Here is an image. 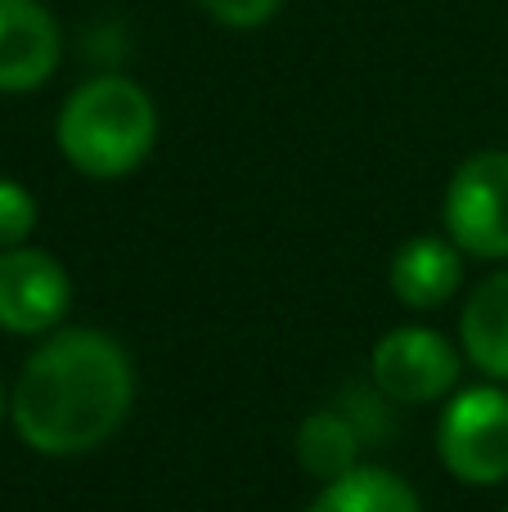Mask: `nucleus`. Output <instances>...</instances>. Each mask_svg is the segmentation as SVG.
Listing matches in <instances>:
<instances>
[{
    "label": "nucleus",
    "mask_w": 508,
    "mask_h": 512,
    "mask_svg": "<svg viewBox=\"0 0 508 512\" xmlns=\"http://www.w3.org/2000/svg\"><path fill=\"white\" fill-rule=\"evenodd\" d=\"M459 342L473 369L491 382H508V270L482 279L464 301Z\"/></svg>",
    "instance_id": "9"
},
{
    "label": "nucleus",
    "mask_w": 508,
    "mask_h": 512,
    "mask_svg": "<svg viewBox=\"0 0 508 512\" xmlns=\"http://www.w3.org/2000/svg\"><path fill=\"white\" fill-rule=\"evenodd\" d=\"M72 306V279L59 256L41 248L0 252V328L14 337H45Z\"/></svg>",
    "instance_id": "6"
},
{
    "label": "nucleus",
    "mask_w": 508,
    "mask_h": 512,
    "mask_svg": "<svg viewBox=\"0 0 508 512\" xmlns=\"http://www.w3.org/2000/svg\"><path fill=\"white\" fill-rule=\"evenodd\" d=\"M437 454L446 472L464 486H500L508 481V391L486 382L468 387L441 409Z\"/></svg>",
    "instance_id": "3"
},
{
    "label": "nucleus",
    "mask_w": 508,
    "mask_h": 512,
    "mask_svg": "<svg viewBox=\"0 0 508 512\" xmlns=\"http://www.w3.org/2000/svg\"><path fill=\"white\" fill-rule=\"evenodd\" d=\"M446 234L464 256H508V153L486 149L459 162L446 189Z\"/></svg>",
    "instance_id": "4"
},
{
    "label": "nucleus",
    "mask_w": 508,
    "mask_h": 512,
    "mask_svg": "<svg viewBox=\"0 0 508 512\" xmlns=\"http://www.w3.org/2000/svg\"><path fill=\"white\" fill-rule=\"evenodd\" d=\"M464 355L437 333V328H392L374 342L369 378L392 405H432L446 391H455Z\"/></svg>",
    "instance_id": "5"
},
{
    "label": "nucleus",
    "mask_w": 508,
    "mask_h": 512,
    "mask_svg": "<svg viewBox=\"0 0 508 512\" xmlns=\"http://www.w3.org/2000/svg\"><path fill=\"white\" fill-rule=\"evenodd\" d=\"M297 463L311 472L315 481H338L351 468H360V450H365V436L351 418H342L338 409H315L302 427H297Z\"/></svg>",
    "instance_id": "10"
},
{
    "label": "nucleus",
    "mask_w": 508,
    "mask_h": 512,
    "mask_svg": "<svg viewBox=\"0 0 508 512\" xmlns=\"http://www.w3.org/2000/svg\"><path fill=\"white\" fill-rule=\"evenodd\" d=\"M504 512H508V508H504Z\"/></svg>",
    "instance_id": "15"
},
{
    "label": "nucleus",
    "mask_w": 508,
    "mask_h": 512,
    "mask_svg": "<svg viewBox=\"0 0 508 512\" xmlns=\"http://www.w3.org/2000/svg\"><path fill=\"white\" fill-rule=\"evenodd\" d=\"M135 400V369L122 342L99 328H59L23 360L9 418L27 450L77 459L117 436Z\"/></svg>",
    "instance_id": "1"
},
{
    "label": "nucleus",
    "mask_w": 508,
    "mask_h": 512,
    "mask_svg": "<svg viewBox=\"0 0 508 512\" xmlns=\"http://www.w3.org/2000/svg\"><path fill=\"white\" fill-rule=\"evenodd\" d=\"M207 18H216L221 27H234V32H252V27L270 23L279 14L284 0H198Z\"/></svg>",
    "instance_id": "13"
},
{
    "label": "nucleus",
    "mask_w": 508,
    "mask_h": 512,
    "mask_svg": "<svg viewBox=\"0 0 508 512\" xmlns=\"http://www.w3.org/2000/svg\"><path fill=\"white\" fill-rule=\"evenodd\" d=\"M5 409H9V405H5V387H0V418H5Z\"/></svg>",
    "instance_id": "14"
},
{
    "label": "nucleus",
    "mask_w": 508,
    "mask_h": 512,
    "mask_svg": "<svg viewBox=\"0 0 508 512\" xmlns=\"http://www.w3.org/2000/svg\"><path fill=\"white\" fill-rule=\"evenodd\" d=\"M396 301L410 310H437L464 283V252L450 239L437 234H419V239H405L392 256V270H387Z\"/></svg>",
    "instance_id": "8"
},
{
    "label": "nucleus",
    "mask_w": 508,
    "mask_h": 512,
    "mask_svg": "<svg viewBox=\"0 0 508 512\" xmlns=\"http://www.w3.org/2000/svg\"><path fill=\"white\" fill-rule=\"evenodd\" d=\"M54 140L72 171L90 180H122L153 153L158 108L149 90L135 86L131 77L104 72L63 99Z\"/></svg>",
    "instance_id": "2"
},
{
    "label": "nucleus",
    "mask_w": 508,
    "mask_h": 512,
    "mask_svg": "<svg viewBox=\"0 0 508 512\" xmlns=\"http://www.w3.org/2000/svg\"><path fill=\"white\" fill-rule=\"evenodd\" d=\"M36 230V198L18 180H0V252L23 248Z\"/></svg>",
    "instance_id": "12"
},
{
    "label": "nucleus",
    "mask_w": 508,
    "mask_h": 512,
    "mask_svg": "<svg viewBox=\"0 0 508 512\" xmlns=\"http://www.w3.org/2000/svg\"><path fill=\"white\" fill-rule=\"evenodd\" d=\"M306 512H423V504L405 477L360 463L347 477L329 481V486L306 504Z\"/></svg>",
    "instance_id": "11"
},
{
    "label": "nucleus",
    "mask_w": 508,
    "mask_h": 512,
    "mask_svg": "<svg viewBox=\"0 0 508 512\" xmlns=\"http://www.w3.org/2000/svg\"><path fill=\"white\" fill-rule=\"evenodd\" d=\"M63 32L41 0H0V95H23L54 77Z\"/></svg>",
    "instance_id": "7"
}]
</instances>
